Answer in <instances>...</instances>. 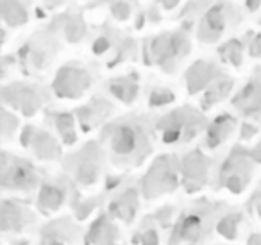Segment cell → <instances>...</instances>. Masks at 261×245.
<instances>
[{"mask_svg": "<svg viewBox=\"0 0 261 245\" xmlns=\"http://www.w3.org/2000/svg\"><path fill=\"white\" fill-rule=\"evenodd\" d=\"M88 86V76L73 70L72 74L63 72L56 81V91L61 97H79L81 91Z\"/></svg>", "mask_w": 261, "mask_h": 245, "instance_id": "obj_9", "label": "cell"}, {"mask_svg": "<svg viewBox=\"0 0 261 245\" xmlns=\"http://www.w3.org/2000/svg\"><path fill=\"white\" fill-rule=\"evenodd\" d=\"M140 133L130 126H116L113 129L111 147L118 156H130L138 147Z\"/></svg>", "mask_w": 261, "mask_h": 245, "instance_id": "obj_6", "label": "cell"}, {"mask_svg": "<svg viewBox=\"0 0 261 245\" xmlns=\"http://www.w3.org/2000/svg\"><path fill=\"white\" fill-rule=\"evenodd\" d=\"M200 118L192 109H179L172 115L165 116L160 124V129L163 131V140L167 143L179 140H190L197 133V127Z\"/></svg>", "mask_w": 261, "mask_h": 245, "instance_id": "obj_2", "label": "cell"}, {"mask_svg": "<svg viewBox=\"0 0 261 245\" xmlns=\"http://www.w3.org/2000/svg\"><path fill=\"white\" fill-rule=\"evenodd\" d=\"M142 245H158L160 243V236H158V231L154 229H147L145 233L142 234V240H140Z\"/></svg>", "mask_w": 261, "mask_h": 245, "instance_id": "obj_23", "label": "cell"}, {"mask_svg": "<svg viewBox=\"0 0 261 245\" xmlns=\"http://www.w3.org/2000/svg\"><path fill=\"white\" fill-rule=\"evenodd\" d=\"M252 156H254V159H256V161H259V163H261V143L257 145L256 149H254Z\"/></svg>", "mask_w": 261, "mask_h": 245, "instance_id": "obj_25", "label": "cell"}, {"mask_svg": "<svg viewBox=\"0 0 261 245\" xmlns=\"http://www.w3.org/2000/svg\"><path fill=\"white\" fill-rule=\"evenodd\" d=\"M34 149H36V154L40 156V158L43 159H54L59 156V147L58 143L54 141V138L50 136V134L43 133V134H38L36 138H34Z\"/></svg>", "mask_w": 261, "mask_h": 245, "instance_id": "obj_16", "label": "cell"}, {"mask_svg": "<svg viewBox=\"0 0 261 245\" xmlns=\"http://www.w3.org/2000/svg\"><path fill=\"white\" fill-rule=\"evenodd\" d=\"M174 101V95L170 91H154L152 99H150V104L152 106H161V104H168V102Z\"/></svg>", "mask_w": 261, "mask_h": 245, "instance_id": "obj_22", "label": "cell"}, {"mask_svg": "<svg viewBox=\"0 0 261 245\" xmlns=\"http://www.w3.org/2000/svg\"><path fill=\"white\" fill-rule=\"evenodd\" d=\"M249 245H261V234H254V236H250Z\"/></svg>", "mask_w": 261, "mask_h": 245, "instance_id": "obj_24", "label": "cell"}, {"mask_svg": "<svg viewBox=\"0 0 261 245\" xmlns=\"http://www.w3.org/2000/svg\"><path fill=\"white\" fill-rule=\"evenodd\" d=\"M182 177H185V186L188 191H195L206 183L207 177V161L202 154L199 152H192L188 158L185 159L182 165Z\"/></svg>", "mask_w": 261, "mask_h": 245, "instance_id": "obj_5", "label": "cell"}, {"mask_svg": "<svg viewBox=\"0 0 261 245\" xmlns=\"http://www.w3.org/2000/svg\"><path fill=\"white\" fill-rule=\"evenodd\" d=\"M238 224H240V215H227L217 226V231L222 236L232 240V238H236V233H238Z\"/></svg>", "mask_w": 261, "mask_h": 245, "instance_id": "obj_20", "label": "cell"}, {"mask_svg": "<svg viewBox=\"0 0 261 245\" xmlns=\"http://www.w3.org/2000/svg\"><path fill=\"white\" fill-rule=\"evenodd\" d=\"M256 211H257V215H259V218H261V195L256 199Z\"/></svg>", "mask_w": 261, "mask_h": 245, "instance_id": "obj_26", "label": "cell"}, {"mask_svg": "<svg viewBox=\"0 0 261 245\" xmlns=\"http://www.w3.org/2000/svg\"><path fill=\"white\" fill-rule=\"evenodd\" d=\"M229 90H231V81H222V83H218L217 86L206 95L204 106H210V104H213V102H218L220 99L225 97V93H227Z\"/></svg>", "mask_w": 261, "mask_h": 245, "instance_id": "obj_21", "label": "cell"}, {"mask_svg": "<svg viewBox=\"0 0 261 245\" xmlns=\"http://www.w3.org/2000/svg\"><path fill=\"white\" fill-rule=\"evenodd\" d=\"M118 238V229L108 216H98L90 227V233L86 236L88 245H115Z\"/></svg>", "mask_w": 261, "mask_h": 245, "instance_id": "obj_7", "label": "cell"}, {"mask_svg": "<svg viewBox=\"0 0 261 245\" xmlns=\"http://www.w3.org/2000/svg\"><path fill=\"white\" fill-rule=\"evenodd\" d=\"M56 127H58L59 134L66 143H73L75 140V133H73V118L70 115H58L56 116Z\"/></svg>", "mask_w": 261, "mask_h": 245, "instance_id": "obj_19", "label": "cell"}, {"mask_svg": "<svg viewBox=\"0 0 261 245\" xmlns=\"http://www.w3.org/2000/svg\"><path fill=\"white\" fill-rule=\"evenodd\" d=\"M27 224V213L23 211V208L16 204H9L4 202V208H2V227L4 229H22Z\"/></svg>", "mask_w": 261, "mask_h": 245, "instance_id": "obj_13", "label": "cell"}, {"mask_svg": "<svg viewBox=\"0 0 261 245\" xmlns=\"http://www.w3.org/2000/svg\"><path fill=\"white\" fill-rule=\"evenodd\" d=\"M175 184H177V176H175L174 159L163 156V158L154 161L152 168L149 170V174L143 179L142 190L147 199H154L174 190Z\"/></svg>", "mask_w": 261, "mask_h": 245, "instance_id": "obj_1", "label": "cell"}, {"mask_svg": "<svg viewBox=\"0 0 261 245\" xmlns=\"http://www.w3.org/2000/svg\"><path fill=\"white\" fill-rule=\"evenodd\" d=\"M232 127H234V120L231 116H220L217 118L210 127V133H207V145L210 147H217L220 145L225 138L231 134Z\"/></svg>", "mask_w": 261, "mask_h": 245, "instance_id": "obj_14", "label": "cell"}, {"mask_svg": "<svg viewBox=\"0 0 261 245\" xmlns=\"http://www.w3.org/2000/svg\"><path fill=\"white\" fill-rule=\"evenodd\" d=\"M63 199H65V193H63L61 188L52 186V184H47V186L41 188L40 201H38V204H40L41 211H45V213L56 211V209L63 204Z\"/></svg>", "mask_w": 261, "mask_h": 245, "instance_id": "obj_15", "label": "cell"}, {"mask_svg": "<svg viewBox=\"0 0 261 245\" xmlns=\"http://www.w3.org/2000/svg\"><path fill=\"white\" fill-rule=\"evenodd\" d=\"M200 233H202V224L200 218L195 215L186 216L177 227H175V238L170 240V245H175L177 241H195L199 240Z\"/></svg>", "mask_w": 261, "mask_h": 245, "instance_id": "obj_12", "label": "cell"}, {"mask_svg": "<svg viewBox=\"0 0 261 245\" xmlns=\"http://www.w3.org/2000/svg\"><path fill=\"white\" fill-rule=\"evenodd\" d=\"M249 159L245 158L243 152H240V149H234V152L225 161L224 170H222V181H224V184L232 193H240L247 186V183H249Z\"/></svg>", "mask_w": 261, "mask_h": 245, "instance_id": "obj_3", "label": "cell"}, {"mask_svg": "<svg viewBox=\"0 0 261 245\" xmlns=\"http://www.w3.org/2000/svg\"><path fill=\"white\" fill-rule=\"evenodd\" d=\"M4 186L15 188V190H31L36 183V176L31 165L15 159L13 165L4 163V174H2Z\"/></svg>", "mask_w": 261, "mask_h": 245, "instance_id": "obj_4", "label": "cell"}, {"mask_svg": "<svg viewBox=\"0 0 261 245\" xmlns=\"http://www.w3.org/2000/svg\"><path fill=\"white\" fill-rule=\"evenodd\" d=\"M236 104H240L242 109L245 108L250 113L261 111V84L256 88H249L245 93H242V99L236 101Z\"/></svg>", "mask_w": 261, "mask_h": 245, "instance_id": "obj_17", "label": "cell"}, {"mask_svg": "<svg viewBox=\"0 0 261 245\" xmlns=\"http://www.w3.org/2000/svg\"><path fill=\"white\" fill-rule=\"evenodd\" d=\"M111 91L123 102H133L136 97V83L130 81H116L111 84Z\"/></svg>", "mask_w": 261, "mask_h": 245, "instance_id": "obj_18", "label": "cell"}, {"mask_svg": "<svg viewBox=\"0 0 261 245\" xmlns=\"http://www.w3.org/2000/svg\"><path fill=\"white\" fill-rule=\"evenodd\" d=\"M77 229L72 227L68 220H59L50 226L45 227L43 231V243L45 245H68L73 241Z\"/></svg>", "mask_w": 261, "mask_h": 245, "instance_id": "obj_8", "label": "cell"}, {"mask_svg": "<svg viewBox=\"0 0 261 245\" xmlns=\"http://www.w3.org/2000/svg\"><path fill=\"white\" fill-rule=\"evenodd\" d=\"M136 209H138V197H136L135 190L123 191L120 197H116L111 202V213L116 218L123 220V222H130L135 216Z\"/></svg>", "mask_w": 261, "mask_h": 245, "instance_id": "obj_10", "label": "cell"}, {"mask_svg": "<svg viewBox=\"0 0 261 245\" xmlns=\"http://www.w3.org/2000/svg\"><path fill=\"white\" fill-rule=\"evenodd\" d=\"M81 161L77 165V177L83 181L84 184H91L95 181L98 174V165H97V151H95V145H88L81 152Z\"/></svg>", "mask_w": 261, "mask_h": 245, "instance_id": "obj_11", "label": "cell"}]
</instances>
